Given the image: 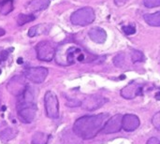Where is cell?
I'll list each match as a JSON object with an SVG mask.
<instances>
[{"label": "cell", "instance_id": "cell-1", "mask_svg": "<svg viewBox=\"0 0 160 144\" xmlns=\"http://www.w3.org/2000/svg\"><path fill=\"white\" fill-rule=\"evenodd\" d=\"M109 117L108 113L97 115H86L77 119L73 125V132L83 139L95 138L103 129L105 121Z\"/></svg>", "mask_w": 160, "mask_h": 144}, {"label": "cell", "instance_id": "cell-2", "mask_svg": "<svg viewBox=\"0 0 160 144\" xmlns=\"http://www.w3.org/2000/svg\"><path fill=\"white\" fill-rule=\"evenodd\" d=\"M17 113L19 119L23 123H30L34 121L37 113V104L35 101V95L31 87L27 85L22 94L17 96Z\"/></svg>", "mask_w": 160, "mask_h": 144}, {"label": "cell", "instance_id": "cell-3", "mask_svg": "<svg viewBox=\"0 0 160 144\" xmlns=\"http://www.w3.org/2000/svg\"><path fill=\"white\" fill-rule=\"evenodd\" d=\"M96 19V13L91 7H83L75 11L70 15V22L77 26H86L91 25Z\"/></svg>", "mask_w": 160, "mask_h": 144}, {"label": "cell", "instance_id": "cell-4", "mask_svg": "<svg viewBox=\"0 0 160 144\" xmlns=\"http://www.w3.org/2000/svg\"><path fill=\"white\" fill-rule=\"evenodd\" d=\"M37 57L42 62H51L56 52L55 45L48 40H43L36 45Z\"/></svg>", "mask_w": 160, "mask_h": 144}, {"label": "cell", "instance_id": "cell-5", "mask_svg": "<svg viewBox=\"0 0 160 144\" xmlns=\"http://www.w3.org/2000/svg\"><path fill=\"white\" fill-rule=\"evenodd\" d=\"M44 106L47 116L51 119H57L59 117V101L57 96L52 91L46 92L44 96Z\"/></svg>", "mask_w": 160, "mask_h": 144}, {"label": "cell", "instance_id": "cell-6", "mask_svg": "<svg viewBox=\"0 0 160 144\" xmlns=\"http://www.w3.org/2000/svg\"><path fill=\"white\" fill-rule=\"evenodd\" d=\"M48 73V69L44 66H34V68H26L23 72V76L29 82L39 84L45 81Z\"/></svg>", "mask_w": 160, "mask_h": 144}, {"label": "cell", "instance_id": "cell-7", "mask_svg": "<svg viewBox=\"0 0 160 144\" xmlns=\"http://www.w3.org/2000/svg\"><path fill=\"white\" fill-rule=\"evenodd\" d=\"M107 102H108V98H104L103 96L90 95L83 99L81 106L83 107V109L88 110V111H92V110H96L101 108Z\"/></svg>", "mask_w": 160, "mask_h": 144}, {"label": "cell", "instance_id": "cell-8", "mask_svg": "<svg viewBox=\"0 0 160 144\" xmlns=\"http://www.w3.org/2000/svg\"><path fill=\"white\" fill-rule=\"evenodd\" d=\"M123 117L124 116L122 114H115L111 116L105 123L101 132H103L104 134H113L119 132L123 128Z\"/></svg>", "mask_w": 160, "mask_h": 144}, {"label": "cell", "instance_id": "cell-9", "mask_svg": "<svg viewBox=\"0 0 160 144\" xmlns=\"http://www.w3.org/2000/svg\"><path fill=\"white\" fill-rule=\"evenodd\" d=\"M142 86L136 82H132L121 90V96L125 99H133L135 96H141Z\"/></svg>", "mask_w": 160, "mask_h": 144}, {"label": "cell", "instance_id": "cell-10", "mask_svg": "<svg viewBox=\"0 0 160 144\" xmlns=\"http://www.w3.org/2000/svg\"><path fill=\"white\" fill-rule=\"evenodd\" d=\"M27 84L23 81V79L20 76H15L8 83V90L14 96H18L20 94H22L26 88Z\"/></svg>", "mask_w": 160, "mask_h": 144}, {"label": "cell", "instance_id": "cell-11", "mask_svg": "<svg viewBox=\"0 0 160 144\" xmlns=\"http://www.w3.org/2000/svg\"><path fill=\"white\" fill-rule=\"evenodd\" d=\"M88 36L91 40L97 44H103L107 40V32L98 26L91 28L88 31Z\"/></svg>", "mask_w": 160, "mask_h": 144}, {"label": "cell", "instance_id": "cell-12", "mask_svg": "<svg viewBox=\"0 0 160 144\" xmlns=\"http://www.w3.org/2000/svg\"><path fill=\"white\" fill-rule=\"evenodd\" d=\"M139 126V119L134 114H125L123 117V129L127 132L135 131Z\"/></svg>", "mask_w": 160, "mask_h": 144}, {"label": "cell", "instance_id": "cell-13", "mask_svg": "<svg viewBox=\"0 0 160 144\" xmlns=\"http://www.w3.org/2000/svg\"><path fill=\"white\" fill-rule=\"evenodd\" d=\"M50 3V0H31L26 5V9L30 12H39L48 9Z\"/></svg>", "mask_w": 160, "mask_h": 144}, {"label": "cell", "instance_id": "cell-14", "mask_svg": "<svg viewBox=\"0 0 160 144\" xmlns=\"http://www.w3.org/2000/svg\"><path fill=\"white\" fill-rule=\"evenodd\" d=\"M81 52V50L75 46H71L65 52V62L64 65H73L77 61L78 55Z\"/></svg>", "mask_w": 160, "mask_h": 144}, {"label": "cell", "instance_id": "cell-15", "mask_svg": "<svg viewBox=\"0 0 160 144\" xmlns=\"http://www.w3.org/2000/svg\"><path fill=\"white\" fill-rule=\"evenodd\" d=\"M48 31H49V27L47 23H39V25L32 26L28 30L27 34H28V36H30V38H34V36L45 34Z\"/></svg>", "mask_w": 160, "mask_h": 144}, {"label": "cell", "instance_id": "cell-16", "mask_svg": "<svg viewBox=\"0 0 160 144\" xmlns=\"http://www.w3.org/2000/svg\"><path fill=\"white\" fill-rule=\"evenodd\" d=\"M143 19L144 22L150 26H154V27H159L160 26V11L144 14Z\"/></svg>", "mask_w": 160, "mask_h": 144}, {"label": "cell", "instance_id": "cell-17", "mask_svg": "<svg viewBox=\"0 0 160 144\" xmlns=\"http://www.w3.org/2000/svg\"><path fill=\"white\" fill-rule=\"evenodd\" d=\"M14 0H0V13L2 15L9 14L14 9Z\"/></svg>", "mask_w": 160, "mask_h": 144}, {"label": "cell", "instance_id": "cell-18", "mask_svg": "<svg viewBox=\"0 0 160 144\" xmlns=\"http://www.w3.org/2000/svg\"><path fill=\"white\" fill-rule=\"evenodd\" d=\"M35 15L32 14V13H29V14H25V13H21V14L18 15L17 17V25L20 26H23L26 25L28 23H31L33 21H35Z\"/></svg>", "mask_w": 160, "mask_h": 144}, {"label": "cell", "instance_id": "cell-19", "mask_svg": "<svg viewBox=\"0 0 160 144\" xmlns=\"http://www.w3.org/2000/svg\"><path fill=\"white\" fill-rule=\"evenodd\" d=\"M50 136L42 132H37L32 138V144H47Z\"/></svg>", "mask_w": 160, "mask_h": 144}, {"label": "cell", "instance_id": "cell-20", "mask_svg": "<svg viewBox=\"0 0 160 144\" xmlns=\"http://www.w3.org/2000/svg\"><path fill=\"white\" fill-rule=\"evenodd\" d=\"M14 137L15 132L11 127H6L5 129L0 131V139L3 140V141H9V140L12 139Z\"/></svg>", "mask_w": 160, "mask_h": 144}, {"label": "cell", "instance_id": "cell-21", "mask_svg": "<svg viewBox=\"0 0 160 144\" xmlns=\"http://www.w3.org/2000/svg\"><path fill=\"white\" fill-rule=\"evenodd\" d=\"M131 60L134 64L136 63H142L145 61V56L141 51L132 49L131 50Z\"/></svg>", "mask_w": 160, "mask_h": 144}, {"label": "cell", "instance_id": "cell-22", "mask_svg": "<svg viewBox=\"0 0 160 144\" xmlns=\"http://www.w3.org/2000/svg\"><path fill=\"white\" fill-rule=\"evenodd\" d=\"M112 62H113L114 66H117V68H123L125 65V58L124 53H118L113 57L112 59Z\"/></svg>", "mask_w": 160, "mask_h": 144}, {"label": "cell", "instance_id": "cell-23", "mask_svg": "<svg viewBox=\"0 0 160 144\" xmlns=\"http://www.w3.org/2000/svg\"><path fill=\"white\" fill-rule=\"evenodd\" d=\"M143 4L148 9L157 8L160 7V0H143Z\"/></svg>", "mask_w": 160, "mask_h": 144}, {"label": "cell", "instance_id": "cell-24", "mask_svg": "<svg viewBox=\"0 0 160 144\" xmlns=\"http://www.w3.org/2000/svg\"><path fill=\"white\" fill-rule=\"evenodd\" d=\"M152 123H153V125H154V127L156 130L160 131V111L156 112L155 114L153 116Z\"/></svg>", "mask_w": 160, "mask_h": 144}, {"label": "cell", "instance_id": "cell-25", "mask_svg": "<svg viewBox=\"0 0 160 144\" xmlns=\"http://www.w3.org/2000/svg\"><path fill=\"white\" fill-rule=\"evenodd\" d=\"M122 30L127 36H131L134 35L136 33V27L134 25H124L122 27Z\"/></svg>", "mask_w": 160, "mask_h": 144}, {"label": "cell", "instance_id": "cell-26", "mask_svg": "<svg viewBox=\"0 0 160 144\" xmlns=\"http://www.w3.org/2000/svg\"><path fill=\"white\" fill-rule=\"evenodd\" d=\"M66 105L69 107H78L81 105V102L77 99H70L67 102H66Z\"/></svg>", "mask_w": 160, "mask_h": 144}, {"label": "cell", "instance_id": "cell-27", "mask_svg": "<svg viewBox=\"0 0 160 144\" xmlns=\"http://www.w3.org/2000/svg\"><path fill=\"white\" fill-rule=\"evenodd\" d=\"M129 1V0H113L114 2V5L117 6V7H123L125 6L127 3Z\"/></svg>", "mask_w": 160, "mask_h": 144}, {"label": "cell", "instance_id": "cell-28", "mask_svg": "<svg viewBox=\"0 0 160 144\" xmlns=\"http://www.w3.org/2000/svg\"><path fill=\"white\" fill-rule=\"evenodd\" d=\"M8 56H9V52L7 51V50H4V51H2L1 52H0V60H1V61H5V60H7Z\"/></svg>", "mask_w": 160, "mask_h": 144}, {"label": "cell", "instance_id": "cell-29", "mask_svg": "<svg viewBox=\"0 0 160 144\" xmlns=\"http://www.w3.org/2000/svg\"><path fill=\"white\" fill-rule=\"evenodd\" d=\"M146 144H160V140L157 138H151L148 139Z\"/></svg>", "mask_w": 160, "mask_h": 144}, {"label": "cell", "instance_id": "cell-30", "mask_svg": "<svg viewBox=\"0 0 160 144\" xmlns=\"http://www.w3.org/2000/svg\"><path fill=\"white\" fill-rule=\"evenodd\" d=\"M84 59H85V55H84L83 53H81V52L80 54L78 55V57H77V61H78V62H83Z\"/></svg>", "mask_w": 160, "mask_h": 144}, {"label": "cell", "instance_id": "cell-31", "mask_svg": "<svg viewBox=\"0 0 160 144\" xmlns=\"http://www.w3.org/2000/svg\"><path fill=\"white\" fill-rule=\"evenodd\" d=\"M5 34H6V30L4 28L0 27V36H3Z\"/></svg>", "mask_w": 160, "mask_h": 144}, {"label": "cell", "instance_id": "cell-32", "mask_svg": "<svg viewBox=\"0 0 160 144\" xmlns=\"http://www.w3.org/2000/svg\"><path fill=\"white\" fill-rule=\"evenodd\" d=\"M17 63H18L19 65H22V64L23 63V58H22V57H20V58L17 59Z\"/></svg>", "mask_w": 160, "mask_h": 144}, {"label": "cell", "instance_id": "cell-33", "mask_svg": "<svg viewBox=\"0 0 160 144\" xmlns=\"http://www.w3.org/2000/svg\"><path fill=\"white\" fill-rule=\"evenodd\" d=\"M155 99H156V100H160V92H159V93H156V95H155Z\"/></svg>", "mask_w": 160, "mask_h": 144}, {"label": "cell", "instance_id": "cell-34", "mask_svg": "<svg viewBox=\"0 0 160 144\" xmlns=\"http://www.w3.org/2000/svg\"><path fill=\"white\" fill-rule=\"evenodd\" d=\"M2 110H6V107H5V106L2 107Z\"/></svg>", "mask_w": 160, "mask_h": 144}, {"label": "cell", "instance_id": "cell-35", "mask_svg": "<svg viewBox=\"0 0 160 144\" xmlns=\"http://www.w3.org/2000/svg\"><path fill=\"white\" fill-rule=\"evenodd\" d=\"M0 74H1V69H0Z\"/></svg>", "mask_w": 160, "mask_h": 144}]
</instances>
